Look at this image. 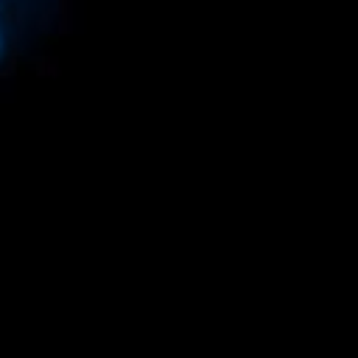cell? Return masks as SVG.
<instances>
[{"mask_svg":"<svg viewBox=\"0 0 358 358\" xmlns=\"http://www.w3.org/2000/svg\"><path fill=\"white\" fill-rule=\"evenodd\" d=\"M6 56H8V31H6V22L0 17V64L6 62Z\"/></svg>","mask_w":358,"mask_h":358,"instance_id":"cell-1","label":"cell"}]
</instances>
